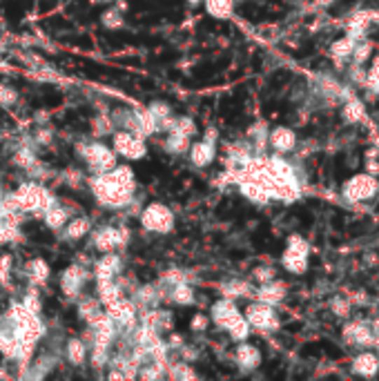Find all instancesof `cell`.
<instances>
[{
    "instance_id": "obj_19",
    "label": "cell",
    "mask_w": 379,
    "mask_h": 381,
    "mask_svg": "<svg viewBox=\"0 0 379 381\" xmlns=\"http://www.w3.org/2000/svg\"><path fill=\"white\" fill-rule=\"evenodd\" d=\"M22 272H25L27 284L34 288H43L47 281L52 279V268L43 256H34V259H29L25 263V268H22Z\"/></svg>"
},
{
    "instance_id": "obj_36",
    "label": "cell",
    "mask_w": 379,
    "mask_h": 381,
    "mask_svg": "<svg viewBox=\"0 0 379 381\" xmlns=\"http://www.w3.org/2000/svg\"><path fill=\"white\" fill-rule=\"evenodd\" d=\"M354 43H357V41L350 39V36H344V39L335 41V43H333V47H330V56H333V58L337 60V63H341V60L350 58Z\"/></svg>"
},
{
    "instance_id": "obj_45",
    "label": "cell",
    "mask_w": 379,
    "mask_h": 381,
    "mask_svg": "<svg viewBox=\"0 0 379 381\" xmlns=\"http://www.w3.org/2000/svg\"><path fill=\"white\" fill-rule=\"evenodd\" d=\"M52 139H54V132H52V130H47V127H41V130H36L32 143H34L36 147H43V145H50Z\"/></svg>"
},
{
    "instance_id": "obj_31",
    "label": "cell",
    "mask_w": 379,
    "mask_h": 381,
    "mask_svg": "<svg viewBox=\"0 0 379 381\" xmlns=\"http://www.w3.org/2000/svg\"><path fill=\"white\" fill-rule=\"evenodd\" d=\"M11 163H14L18 169L27 172L34 163H39V154H36V145L29 141L25 145H18L14 154H11Z\"/></svg>"
},
{
    "instance_id": "obj_23",
    "label": "cell",
    "mask_w": 379,
    "mask_h": 381,
    "mask_svg": "<svg viewBox=\"0 0 379 381\" xmlns=\"http://www.w3.org/2000/svg\"><path fill=\"white\" fill-rule=\"evenodd\" d=\"M96 284V297L103 303V308L109 303L118 301L120 297H125V288L120 286L118 277L116 279H107V281H94Z\"/></svg>"
},
{
    "instance_id": "obj_27",
    "label": "cell",
    "mask_w": 379,
    "mask_h": 381,
    "mask_svg": "<svg viewBox=\"0 0 379 381\" xmlns=\"http://www.w3.org/2000/svg\"><path fill=\"white\" fill-rule=\"evenodd\" d=\"M352 373L359 377H375L379 373V359L371 350H364L352 359Z\"/></svg>"
},
{
    "instance_id": "obj_8",
    "label": "cell",
    "mask_w": 379,
    "mask_h": 381,
    "mask_svg": "<svg viewBox=\"0 0 379 381\" xmlns=\"http://www.w3.org/2000/svg\"><path fill=\"white\" fill-rule=\"evenodd\" d=\"M308 252H310L308 241L299 235H290L286 250L281 254V265H284L290 275H303L305 270H308Z\"/></svg>"
},
{
    "instance_id": "obj_22",
    "label": "cell",
    "mask_w": 379,
    "mask_h": 381,
    "mask_svg": "<svg viewBox=\"0 0 379 381\" xmlns=\"http://www.w3.org/2000/svg\"><path fill=\"white\" fill-rule=\"evenodd\" d=\"M88 357H90V346L83 337H69L65 341V359L69 366L81 368L88 363Z\"/></svg>"
},
{
    "instance_id": "obj_37",
    "label": "cell",
    "mask_w": 379,
    "mask_h": 381,
    "mask_svg": "<svg viewBox=\"0 0 379 381\" xmlns=\"http://www.w3.org/2000/svg\"><path fill=\"white\" fill-rule=\"evenodd\" d=\"M170 130L181 132V134H188V137H192V139L199 134V127H197V123H194L192 116H174V123L170 125Z\"/></svg>"
},
{
    "instance_id": "obj_47",
    "label": "cell",
    "mask_w": 379,
    "mask_h": 381,
    "mask_svg": "<svg viewBox=\"0 0 379 381\" xmlns=\"http://www.w3.org/2000/svg\"><path fill=\"white\" fill-rule=\"evenodd\" d=\"M330 3H333V0H317V5H319V7H328Z\"/></svg>"
},
{
    "instance_id": "obj_13",
    "label": "cell",
    "mask_w": 379,
    "mask_h": 381,
    "mask_svg": "<svg viewBox=\"0 0 379 381\" xmlns=\"http://www.w3.org/2000/svg\"><path fill=\"white\" fill-rule=\"evenodd\" d=\"M210 321L219 328V330H223L226 333V328L235 321V319H239L243 312L239 310V305H237V301L235 299H228V297H221L219 301H214L212 305H210Z\"/></svg>"
},
{
    "instance_id": "obj_48",
    "label": "cell",
    "mask_w": 379,
    "mask_h": 381,
    "mask_svg": "<svg viewBox=\"0 0 379 381\" xmlns=\"http://www.w3.org/2000/svg\"><path fill=\"white\" fill-rule=\"evenodd\" d=\"M190 5H199V3H203V0H188Z\"/></svg>"
},
{
    "instance_id": "obj_10",
    "label": "cell",
    "mask_w": 379,
    "mask_h": 381,
    "mask_svg": "<svg viewBox=\"0 0 379 381\" xmlns=\"http://www.w3.org/2000/svg\"><path fill=\"white\" fill-rule=\"evenodd\" d=\"M243 317L250 324L252 330H259V333H275L279 330V317L275 305H268L263 301H252L248 303V308L243 310Z\"/></svg>"
},
{
    "instance_id": "obj_33",
    "label": "cell",
    "mask_w": 379,
    "mask_h": 381,
    "mask_svg": "<svg viewBox=\"0 0 379 381\" xmlns=\"http://www.w3.org/2000/svg\"><path fill=\"white\" fill-rule=\"evenodd\" d=\"M114 130H116V125H114L112 114H96V116L92 118V137H94V139L112 137Z\"/></svg>"
},
{
    "instance_id": "obj_15",
    "label": "cell",
    "mask_w": 379,
    "mask_h": 381,
    "mask_svg": "<svg viewBox=\"0 0 379 381\" xmlns=\"http://www.w3.org/2000/svg\"><path fill=\"white\" fill-rule=\"evenodd\" d=\"M344 339L354 348L368 350L371 346H375V330L364 321H352L344 328Z\"/></svg>"
},
{
    "instance_id": "obj_38",
    "label": "cell",
    "mask_w": 379,
    "mask_h": 381,
    "mask_svg": "<svg viewBox=\"0 0 379 381\" xmlns=\"http://www.w3.org/2000/svg\"><path fill=\"white\" fill-rule=\"evenodd\" d=\"M364 116H366L364 103L357 101V98H348L346 105H344V118L348 123H359V120H364Z\"/></svg>"
},
{
    "instance_id": "obj_4",
    "label": "cell",
    "mask_w": 379,
    "mask_h": 381,
    "mask_svg": "<svg viewBox=\"0 0 379 381\" xmlns=\"http://www.w3.org/2000/svg\"><path fill=\"white\" fill-rule=\"evenodd\" d=\"M139 223L145 232H150V235H170V232L174 230L177 226V216L172 212V207L163 201H152L148 205L141 207L139 212Z\"/></svg>"
},
{
    "instance_id": "obj_1",
    "label": "cell",
    "mask_w": 379,
    "mask_h": 381,
    "mask_svg": "<svg viewBox=\"0 0 379 381\" xmlns=\"http://www.w3.org/2000/svg\"><path fill=\"white\" fill-rule=\"evenodd\" d=\"M90 192L94 201L105 210L120 212L137 201V174L125 163H116L112 169L103 172V174H92L88 179Z\"/></svg>"
},
{
    "instance_id": "obj_28",
    "label": "cell",
    "mask_w": 379,
    "mask_h": 381,
    "mask_svg": "<svg viewBox=\"0 0 379 381\" xmlns=\"http://www.w3.org/2000/svg\"><path fill=\"white\" fill-rule=\"evenodd\" d=\"M219 290H221V297H228V299H241V297H252L254 294V288L250 281H243V279H228L223 281L221 286H219Z\"/></svg>"
},
{
    "instance_id": "obj_34",
    "label": "cell",
    "mask_w": 379,
    "mask_h": 381,
    "mask_svg": "<svg viewBox=\"0 0 379 381\" xmlns=\"http://www.w3.org/2000/svg\"><path fill=\"white\" fill-rule=\"evenodd\" d=\"M123 11H125V5H123V3H116L114 7H107V9L103 11V14H101V22L105 25L107 29H118V27H123V25H125Z\"/></svg>"
},
{
    "instance_id": "obj_12",
    "label": "cell",
    "mask_w": 379,
    "mask_h": 381,
    "mask_svg": "<svg viewBox=\"0 0 379 381\" xmlns=\"http://www.w3.org/2000/svg\"><path fill=\"white\" fill-rule=\"evenodd\" d=\"M120 272H123V256L118 254V250L103 252L99 259L94 261L92 279L94 281H107V279H116Z\"/></svg>"
},
{
    "instance_id": "obj_42",
    "label": "cell",
    "mask_w": 379,
    "mask_h": 381,
    "mask_svg": "<svg viewBox=\"0 0 379 381\" xmlns=\"http://www.w3.org/2000/svg\"><path fill=\"white\" fill-rule=\"evenodd\" d=\"M210 314L205 312H194L192 319H190V330L192 333H205L207 328H210Z\"/></svg>"
},
{
    "instance_id": "obj_9",
    "label": "cell",
    "mask_w": 379,
    "mask_h": 381,
    "mask_svg": "<svg viewBox=\"0 0 379 381\" xmlns=\"http://www.w3.org/2000/svg\"><path fill=\"white\" fill-rule=\"evenodd\" d=\"M90 281H92L90 268H85L81 263H71L60 272L58 286H60V292H63L67 299H78Z\"/></svg>"
},
{
    "instance_id": "obj_41",
    "label": "cell",
    "mask_w": 379,
    "mask_h": 381,
    "mask_svg": "<svg viewBox=\"0 0 379 381\" xmlns=\"http://www.w3.org/2000/svg\"><path fill=\"white\" fill-rule=\"evenodd\" d=\"M11 272H14V256L3 254L0 256V286H9Z\"/></svg>"
},
{
    "instance_id": "obj_7",
    "label": "cell",
    "mask_w": 379,
    "mask_h": 381,
    "mask_svg": "<svg viewBox=\"0 0 379 381\" xmlns=\"http://www.w3.org/2000/svg\"><path fill=\"white\" fill-rule=\"evenodd\" d=\"M112 150L118 158H125L128 163L141 161L148 156V139L139 137V134L128 130H114L112 134Z\"/></svg>"
},
{
    "instance_id": "obj_39",
    "label": "cell",
    "mask_w": 379,
    "mask_h": 381,
    "mask_svg": "<svg viewBox=\"0 0 379 381\" xmlns=\"http://www.w3.org/2000/svg\"><path fill=\"white\" fill-rule=\"evenodd\" d=\"M20 303L25 305V308L32 312V314H41V308H43V303H41V292H39V288H34V286H29V290L22 294V299H20Z\"/></svg>"
},
{
    "instance_id": "obj_18",
    "label": "cell",
    "mask_w": 379,
    "mask_h": 381,
    "mask_svg": "<svg viewBox=\"0 0 379 381\" xmlns=\"http://www.w3.org/2000/svg\"><path fill=\"white\" fill-rule=\"evenodd\" d=\"M92 219L90 216H69V221L65 223V228L58 232L60 239L65 243H76V241H83L90 237L92 232Z\"/></svg>"
},
{
    "instance_id": "obj_26",
    "label": "cell",
    "mask_w": 379,
    "mask_h": 381,
    "mask_svg": "<svg viewBox=\"0 0 379 381\" xmlns=\"http://www.w3.org/2000/svg\"><path fill=\"white\" fill-rule=\"evenodd\" d=\"M69 216H71V212L67 210L65 205H60L58 201H56L54 205L47 207V210L41 214L45 228H47V230H52V232H60V230H63L65 223L69 221Z\"/></svg>"
},
{
    "instance_id": "obj_25",
    "label": "cell",
    "mask_w": 379,
    "mask_h": 381,
    "mask_svg": "<svg viewBox=\"0 0 379 381\" xmlns=\"http://www.w3.org/2000/svg\"><path fill=\"white\" fill-rule=\"evenodd\" d=\"M192 145V137L188 134H181V132H174L170 130L165 132V139H163V152L170 154V156H186L188 150Z\"/></svg>"
},
{
    "instance_id": "obj_32",
    "label": "cell",
    "mask_w": 379,
    "mask_h": 381,
    "mask_svg": "<svg viewBox=\"0 0 379 381\" xmlns=\"http://www.w3.org/2000/svg\"><path fill=\"white\" fill-rule=\"evenodd\" d=\"M165 377L174 379V381H183V379H197V370L190 366V361L179 359V361H167L165 366Z\"/></svg>"
},
{
    "instance_id": "obj_40",
    "label": "cell",
    "mask_w": 379,
    "mask_h": 381,
    "mask_svg": "<svg viewBox=\"0 0 379 381\" xmlns=\"http://www.w3.org/2000/svg\"><path fill=\"white\" fill-rule=\"evenodd\" d=\"M371 52H373V45L368 41H357V43H354L352 54H350L352 60H354V65H364L366 60H368Z\"/></svg>"
},
{
    "instance_id": "obj_17",
    "label": "cell",
    "mask_w": 379,
    "mask_h": 381,
    "mask_svg": "<svg viewBox=\"0 0 379 381\" xmlns=\"http://www.w3.org/2000/svg\"><path fill=\"white\" fill-rule=\"evenodd\" d=\"M268 145L273 147L275 154H290L292 150L297 147V134L292 132L290 127H273L270 132H268Z\"/></svg>"
},
{
    "instance_id": "obj_29",
    "label": "cell",
    "mask_w": 379,
    "mask_h": 381,
    "mask_svg": "<svg viewBox=\"0 0 379 381\" xmlns=\"http://www.w3.org/2000/svg\"><path fill=\"white\" fill-rule=\"evenodd\" d=\"M235 3L237 0H203V9L216 20H230L235 16Z\"/></svg>"
},
{
    "instance_id": "obj_24",
    "label": "cell",
    "mask_w": 379,
    "mask_h": 381,
    "mask_svg": "<svg viewBox=\"0 0 379 381\" xmlns=\"http://www.w3.org/2000/svg\"><path fill=\"white\" fill-rule=\"evenodd\" d=\"M76 301H78L76 303V312H78L81 321L85 326L94 324L96 319L103 317V312H105V308H103V303L99 301V297H83V294H81Z\"/></svg>"
},
{
    "instance_id": "obj_3",
    "label": "cell",
    "mask_w": 379,
    "mask_h": 381,
    "mask_svg": "<svg viewBox=\"0 0 379 381\" xmlns=\"http://www.w3.org/2000/svg\"><path fill=\"white\" fill-rule=\"evenodd\" d=\"M14 196H16V203L22 214L41 216L47 207L56 203V196L52 194V190L47 188L43 181H34V179L20 183V186L14 190Z\"/></svg>"
},
{
    "instance_id": "obj_44",
    "label": "cell",
    "mask_w": 379,
    "mask_h": 381,
    "mask_svg": "<svg viewBox=\"0 0 379 381\" xmlns=\"http://www.w3.org/2000/svg\"><path fill=\"white\" fill-rule=\"evenodd\" d=\"M18 103V92L9 85H0V107H14Z\"/></svg>"
},
{
    "instance_id": "obj_11",
    "label": "cell",
    "mask_w": 379,
    "mask_h": 381,
    "mask_svg": "<svg viewBox=\"0 0 379 381\" xmlns=\"http://www.w3.org/2000/svg\"><path fill=\"white\" fill-rule=\"evenodd\" d=\"M379 192V181L375 179V174H354L352 179H348L344 183V199L348 203H361V201H368Z\"/></svg>"
},
{
    "instance_id": "obj_46",
    "label": "cell",
    "mask_w": 379,
    "mask_h": 381,
    "mask_svg": "<svg viewBox=\"0 0 379 381\" xmlns=\"http://www.w3.org/2000/svg\"><path fill=\"white\" fill-rule=\"evenodd\" d=\"M333 305H335V312H337V314H341V317H344V314H348V308H350V303H346V301H339V299H337V301H335Z\"/></svg>"
},
{
    "instance_id": "obj_14",
    "label": "cell",
    "mask_w": 379,
    "mask_h": 381,
    "mask_svg": "<svg viewBox=\"0 0 379 381\" xmlns=\"http://www.w3.org/2000/svg\"><path fill=\"white\" fill-rule=\"evenodd\" d=\"M186 156L194 167H210L216 161V143L201 137V141H192Z\"/></svg>"
},
{
    "instance_id": "obj_43",
    "label": "cell",
    "mask_w": 379,
    "mask_h": 381,
    "mask_svg": "<svg viewBox=\"0 0 379 381\" xmlns=\"http://www.w3.org/2000/svg\"><path fill=\"white\" fill-rule=\"evenodd\" d=\"M277 279V272L273 265H259L252 270V281H256V284H268V281Z\"/></svg>"
},
{
    "instance_id": "obj_2",
    "label": "cell",
    "mask_w": 379,
    "mask_h": 381,
    "mask_svg": "<svg viewBox=\"0 0 379 381\" xmlns=\"http://www.w3.org/2000/svg\"><path fill=\"white\" fill-rule=\"evenodd\" d=\"M76 156L92 174H103L118 163V156L103 139H85L76 143Z\"/></svg>"
},
{
    "instance_id": "obj_5",
    "label": "cell",
    "mask_w": 379,
    "mask_h": 381,
    "mask_svg": "<svg viewBox=\"0 0 379 381\" xmlns=\"http://www.w3.org/2000/svg\"><path fill=\"white\" fill-rule=\"evenodd\" d=\"M130 243V228L128 226H101V228H92L90 232V245L103 254V252H114V250H123Z\"/></svg>"
},
{
    "instance_id": "obj_21",
    "label": "cell",
    "mask_w": 379,
    "mask_h": 381,
    "mask_svg": "<svg viewBox=\"0 0 379 381\" xmlns=\"http://www.w3.org/2000/svg\"><path fill=\"white\" fill-rule=\"evenodd\" d=\"M286 284L273 279L268 284H259V288H254V299L256 301H263L268 305H279L281 301L286 299Z\"/></svg>"
},
{
    "instance_id": "obj_6",
    "label": "cell",
    "mask_w": 379,
    "mask_h": 381,
    "mask_svg": "<svg viewBox=\"0 0 379 381\" xmlns=\"http://www.w3.org/2000/svg\"><path fill=\"white\" fill-rule=\"evenodd\" d=\"M105 314L112 319L118 328V337H130L132 330L139 326L141 312L130 297H120L118 301L105 305Z\"/></svg>"
},
{
    "instance_id": "obj_35",
    "label": "cell",
    "mask_w": 379,
    "mask_h": 381,
    "mask_svg": "<svg viewBox=\"0 0 379 381\" xmlns=\"http://www.w3.org/2000/svg\"><path fill=\"white\" fill-rule=\"evenodd\" d=\"M226 333H228V337L235 341V343H239V341H248V337L252 335V328H250V324L246 321V317H239V319H235L228 328H226Z\"/></svg>"
},
{
    "instance_id": "obj_20",
    "label": "cell",
    "mask_w": 379,
    "mask_h": 381,
    "mask_svg": "<svg viewBox=\"0 0 379 381\" xmlns=\"http://www.w3.org/2000/svg\"><path fill=\"white\" fill-rule=\"evenodd\" d=\"M163 301L181 305V308H190V305L197 303V292H194L190 281H181V284L167 288L163 292Z\"/></svg>"
},
{
    "instance_id": "obj_30",
    "label": "cell",
    "mask_w": 379,
    "mask_h": 381,
    "mask_svg": "<svg viewBox=\"0 0 379 381\" xmlns=\"http://www.w3.org/2000/svg\"><path fill=\"white\" fill-rule=\"evenodd\" d=\"M148 109H150V114L154 116V120H156V125H158V132H167L170 130V125L174 123V112H172V107H170L165 101H152L150 105H148Z\"/></svg>"
},
{
    "instance_id": "obj_16",
    "label": "cell",
    "mask_w": 379,
    "mask_h": 381,
    "mask_svg": "<svg viewBox=\"0 0 379 381\" xmlns=\"http://www.w3.org/2000/svg\"><path fill=\"white\" fill-rule=\"evenodd\" d=\"M235 363L241 373H252L261 366V350L248 341H239L235 348Z\"/></svg>"
}]
</instances>
